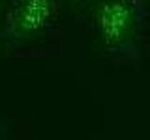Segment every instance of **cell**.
Instances as JSON below:
<instances>
[{
  "label": "cell",
  "instance_id": "6da1fadb",
  "mask_svg": "<svg viewBox=\"0 0 150 140\" xmlns=\"http://www.w3.org/2000/svg\"><path fill=\"white\" fill-rule=\"evenodd\" d=\"M96 16L100 35L108 45H118L131 34L134 14L131 7L122 1L104 2L97 10Z\"/></svg>",
  "mask_w": 150,
  "mask_h": 140
},
{
  "label": "cell",
  "instance_id": "7a4b0ae2",
  "mask_svg": "<svg viewBox=\"0 0 150 140\" xmlns=\"http://www.w3.org/2000/svg\"><path fill=\"white\" fill-rule=\"evenodd\" d=\"M53 10L52 0H25L20 9L18 27L24 34L37 32L50 21Z\"/></svg>",
  "mask_w": 150,
  "mask_h": 140
},
{
  "label": "cell",
  "instance_id": "3957f363",
  "mask_svg": "<svg viewBox=\"0 0 150 140\" xmlns=\"http://www.w3.org/2000/svg\"><path fill=\"white\" fill-rule=\"evenodd\" d=\"M23 1H25V0H23Z\"/></svg>",
  "mask_w": 150,
  "mask_h": 140
}]
</instances>
